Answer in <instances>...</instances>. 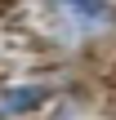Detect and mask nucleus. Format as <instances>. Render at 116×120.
Returning a JSON list of instances; mask_svg holds the SVG:
<instances>
[{"label": "nucleus", "mask_w": 116, "mask_h": 120, "mask_svg": "<svg viewBox=\"0 0 116 120\" xmlns=\"http://www.w3.org/2000/svg\"><path fill=\"white\" fill-rule=\"evenodd\" d=\"M36 102H45V85H18V89H9L0 98V111L13 116V111H31Z\"/></svg>", "instance_id": "f257e3e1"}, {"label": "nucleus", "mask_w": 116, "mask_h": 120, "mask_svg": "<svg viewBox=\"0 0 116 120\" xmlns=\"http://www.w3.org/2000/svg\"><path fill=\"white\" fill-rule=\"evenodd\" d=\"M63 4H72L85 18H107V0H63Z\"/></svg>", "instance_id": "f03ea898"}]
</instances>
